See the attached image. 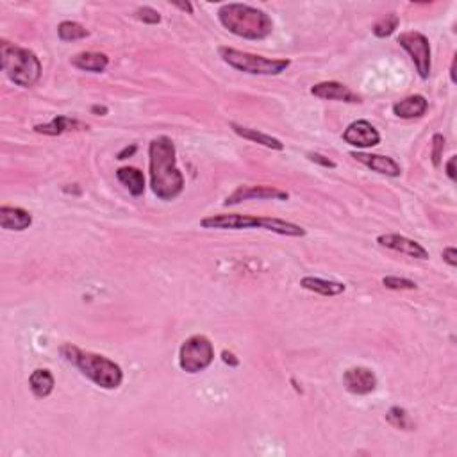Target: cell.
<instances>
[{
  "mask_svg": "<svg viewBox=\"0 0 457 457\" xmlns=\"http://www.w3.org/2000/svg\"><path fill=\"white\" fill-rule=\"evenodd\" d=\"M204 228H221V231H240V228H265L270 233L280 234V236L302 238L306 236V228L292 221L280 220V218L252 216V214H211L200 221Z\"/></svg>",
  "mask_w": 457,
  "mask_h": 457,
  "instance_id": "277c9868",
  "label": "cell"
},
{
  "mask_svg": "<svg viewBox=\"0 0 457 457\" xmlns=\"http://www.w3.org/2000/svg\"><path fill=\"white\" fill-rule=\"evenodd\" d=\"M134 152H136V145H133V147H131V148H129V147H126V148H123V150L120 152V154H119V159H126L127 155H133Z\"/></svg>",
  "mask_w": 457,
  "mask_h": 457,
  "instance_id": "d6a6232c",
  "label": "cell"
},
{
  "mask_svg": "<svg viewBox=\"0 0 457 457\" xmlns=\"http://www.w3.org/2000/svg\"><path fill=\"white\" fill-rule=\"evenodd\" d=\"M88 126L79 120H72L68 116H55L52 122L48 123H38L34 126V131L40 134H47V136H60L63 133H70V131H84Z\"/></svg>",
  "mask_w": 457,
  "mask_h": 457,
  "instance_id": "e0dca14e",
  "label": "cell"
},
{
  "mask_svg": "<svg viewBox=\"0 0 457 457\" xmlns=\"http://www.w3.org/2000/svg\"><path fill=\"white\" fill-rule=\"evenodd\" d=\"M0 55H2V70L16 86L33 88L40 81L41 63L33 50L2 41Z\"/></svg>",
  "mask_w": 457,
  "mask_h": 457,
  "instance_id": "5b68a950",
  "label": "cell"
},
{
  "mask_svg": "<svg viewBox=\"0 0 457 457\" xmlns=\"http://www.w3.org/2000/svg\"><path fill=\"white\" fill-rule=\"evenodd\" d=\"M307 158H309L313 163H318V165L325 166V168H336L334 161H331V159L325 158V155L318 154V152H309V154H307Z\"/></svg>",
  "mask_w": 457,
  "mask_h": 457,
  "instance_id": "f1b7e54d",
  "label": "cell"
},
{
  "mask_svg": "<svg viewBox=\"0 0 457 457\" xmlns=\"http://www.w3.org/2000/svg\"><path fill=\"white\" fill-rule=\"evenodd\" d=\"M54 375L50 373V370L47 368H38L31 373L29 377V386L31 391L36 395L38 398H45L52 393L54 390Z\"/></svg>",
  "mask_w": 457,
  "mask_h": 457,
  "instance_id": "7402d4cb",
  "label": "cell"
},
{
  "mask_svg": "<svg viewBox=\"0 0 457 457\" xmlns=\"http://www.w3.org/2000/svg\"><path fill=\"white\" fill-rule=\"evenodd\" d=\"M343 140L358 148H372L380 143V134L375 127L366 120H358L351 123L343 133Z\"/></svg>",
  "mask_w": 457,
  "mask_h": 457,
  "instance_id": "8fae6325",
  "label": "cell"
},
{
  "mask_svg": "<svg viewBox=\"0 0 457 457\" xmlns=\"http://www.w3.org/2000/svg\"><path fill=\"white\" fill-rule=\"evenodd\" d=\"M221 358H224V363H227V365H231V366H238V365H240V359H236V356H234L233 352L224 351V354H221Z\"/></svg>",
  "mask_w": 457,
  "mask_h": 457,
  "instance_id": "1f68e13d",
  "label": "cell"
},
{
  "mask_svg": "<svg viewBox=\"0 0 457 457\" xmlns=\"http://www.w3.org/2000/svg\"><path fill=\"white\" fill-rule=\"evenodd\" d=\"M0 225L6 231H26L33 225V214L22 207H0Z\"/></svg>",
  "mask_w": 457,
  "mask_h": 457,
  "instance_id": "9a60e30c",
  "label": "cell"
},
{
  "mask_svg": "<svg viewBox=\"0 0 457 457\" xmlns=\"http://www.w3.org/2000/svg\"><path fill=\"white\" fill-rule=\"evenodd\" d=\"M377 243H379L380 247L390 248V250L409 255V258L422 259V261L429 259V252L425 250L418 241L409 240V238L406 236H400V234H382V236L377 238Z\"/></svg>",
  "mask_w": 457,
  "mask_h": 457,
  "instance_id": "7c38bea8",
  "label": "cell"
},
{
  "mask_svg": "<svg viewBox=\"0 0 457 457\" xmlns=\"http://www.w3.org/2000/svg\"><path fill=\"white\" fill-rule=\"evenodd\" d=\"M397 41L404 50L409 52L418 75L422 79H429L431 75V43H429L427 36L417 31H409V33L400 34Z\"/></svg>",
  "mask_w": 457,
  "mask_h": 457,
  "instance_id": "ba28073f",
  "label": "cell"
},
{
  "mask_svg": "<svg viewBox=\"0 0 457 457\" xmlns=\"http://www.w3.org/2000/svg\"><path fill=\"white\" fill-rule=\"evenodd\" d=\"M214 348L207 336L195 334L186 339L179 351V366L186 373L204 372L213 363Z\"/></svg>",
  "mask_w": 457,
  "mask_h": 457,
  "instance_id": "52a82bcc",
  "label": "cell"
},
{
  "mask_svg": "<svg viewBox=\"0 0 457 457\" xmlns=\"http://www.w3.org/2000/svg\"><path fill=\"white\" fill-rule=\"evenodd\" d=\"M429 102L424 95H411L406 97L404 100L397 102L393 106V113L397 114L398 119L404 120H413L424 116L425 111H427Z\"/></svg>",
  "mask_w": 457,
  "mask_h": 457,
  "instance_id": "2e32d148",
  "label": "cell"
},
{
  "mask_svg": "<svg viewBox=\"0 0 457 457\" xmlns=\"http://www.w3.org/2000/svg\"><path fill=\"white\" fill-rule=\"evenodd\" d=\"M386 420L390 422L393 427L402 429V431H413L414 429L413 420H411L407 411L402 409V407H397V406L391 407V409L386 413Z\"/></svg>",
  "mask_w": 457,
  "mask_h": 457,
  "instance_id": "cb8c5ba5",
  "label": "cell"
},
{
  "mask_svg": "<svg viewBox=\"0 0 457 457\" xmlns=\"http://www.w3.org/2000/svg\"><path fill=\"white\" fill-rule=\"evenodd\" d=\"M60 352L70 365H74L82 375L88 377L97 386L104 387V390H116L122 384V368L111 359L104 358L100 354H93V352L81 351V348L70 345V343L63 345Z\"/></svg>",
  "mask_w": 457,
  "mask_h": 457,
  "instance_id": "3957f363",
  "label": "cell"
},
{
  "mask_svg": "<svg viewBox=\"0 0 457 457\" xmlns=\"http://www.w3.org/2000/svg\"><path fill=\"white\" fill-rule=\"evenodd\" d=\"M450 79H452V82H457V79H456V60L452 61V67H450Z\"/></svg>",
  "mask_w": 457,
  "mask_h": 457,
  "instance_id": "d590c367",
  "label": "cell"
},
{
  "mask_svg": "<svg viewBox=\"0 0 457 457\" xmlns=\"http://www.w3.org/2000/svg\"><path fill=\"white\" fill-rule=\"evenodd\" d=\"M134 16H136L138 20H141L143 23H150V26H155V23L161 22V15H159L155 9L148 8V6H143V8L136 9Z\"/></svg>",
  "mask_w": 457,
  "mask_h": 457,
  "instance_id": "4316f807",
  "label": "cell"
},
{
  "mask_svg": "<svg viewBox=\"0 0 457 457\" xmlns=\"http://www.w3.org/2000/svg\"><path fill=\"white\" fill-rule=\"evenodd\" d=\"M231 127H233V131L238 134V136L245 138V140L254 141V143L263 145V147H266V148H272V150H284L282 141L277 140V138H273V136H270V134L259 133L258 129L243 127V126H240V123H234V122L231 123Z\"/></svg>",
  "mask_w": 457,
  "mask_h": 457,
  "instance_id": "ffe728a7",
  "label": "cell"
},
{
  "mask_svg": "<svg viewBox=\"0 0 457 457\" xmlns=\"http://www.w3.org/2000/svg\"><path fill=\"white\" fill-rule=\"evenodd\" d=\"M92 113L99 114V116H104V114H107V107L106 106H93Z\"/></svg>",
  "mask_w": 457,
  "mask_h": 457,
  "instance_id": "836d02e7",
  "label": "cell"
},
{
  "mask_svg": "<svg viewBox=\"0 0 457 457\" xmlns=\"http://www.w3.org/2000/svg\"><path fill=\"white\" fill-rule=\"evenodd\" d=\"M343 386L352 395H370L377 387L375 373L365 366H354L343 373Z\"/></svg>",
  "mask_w": 457,
  "mask_h": 457,
  "instance_id": "30bf717a",
  "label": "cell"
},
{
  "mask_svg": "<svg viewBox=\"0 0 457 457\" xmlns=\"http://www.w3.org/2000/svg\"><path fill=\"white\" fill-rule=\"evenodd\" d=\"M218 54L228 67L250 75H280L292 65L290 60H270L265 55L248 54V52H241L231 47H220Z\"/></svg>",
  "mask_w": 457,
  "mask_h": 457,
  "instance_id": "8992f818",
  "label": "cell"
},
{
  "mask_svg": "<svg viewBox=\"0 0 457 457\" xmlns=\"http://www.w3.org/2000/svg\"><path fill=\"white\" fill-rule=\"evenodd\" d=\"M300 286H302L304 290H307V292L318 293V295L324 297H338L347 290L343 282L320 279V277H304V279L300 280Z\"/></svg>",
  "mask_w": 457,
  "mask_h": 457,
  "instance_id": "ac0fdd59",
  "label": "cell"
},
{
  "mask_svg": "<svg viewBox=\"0 0 457 457\" xmlns=\"http://www.w3.org/2000/svg\"><path fill=\"white\" fill-rule=\"evenodd\" d=\"M382 284L387 290H395V292H400V290H417V282L409 279H404V277H384Z\"/></svg>",
  "mask_w": 457,
  "mask_h": 457,
  "instance_id": "484cf974",
  "label": "cell"
},
{
  "mask_svg": "<svg viewBox=\"0 0 457 457\" xmlns=\"http://www.w3.org/2000/svg\"><path fill=\"white\" fill-rule=\"evenodd\" d=\"M116 177L129 189V193L133 197H141L145 193V177L138 168H133V166L119 168L116 170Z\"/></svg>",
  "mask_w": 457,
  "mask_h": 457,
  "instance_id": "44dd1931",
  "label": "cell"
},
{
  "mask_svg": "<svg viewBox=\"0 0 457 457\" xmlns=\"http://www.w3.org/2000/svg\"><path fill=\"white\" fill-rule=\"evenodd\" d=\"M443 150H445V138L441 134H434L432 136V165L434 166L441 165Z\"/></svg>",
  "mask_w": 457,
  "mask_h": 457,
  "instance_id": "83f0119b",
  "label": "cell"
},
{
  "mask_svg": "<svg viewBox=\"0 0 457 457\" xmlns=\"http://www.w3.org/2000/svg\"><path fill=\"white\" fill-rule=\"evenodd\" d=\"M175 8H179V9H182V11H188V13H193V8H192V4H188V2H186V4H175Z\"/></svg>",
  "mask_w": 457,
  "mask_h": 457,
  "instance_id": "e575fe53",
  "label": "cell"
},
{
  "mask_svg": "<svg viewBox=\"0 0 457 457\" xmlns=\"http://www.w3.org/2000/svg\"><path fill=\"white\" fill-rule=\"evenodd\" d=\"M398 23H400V20H398V16L395 15V13H390V15H386L384 18H380L379 22L373 26V34H375L377 38H387L391 36V34L397 31Z\"/></svg>",
  "mask_w": 457,
  "mask_h": 457,
  "instance_id": "d4e9b609",
  "label": "cell"
},
{
  "mask_svg": "<svg viewBox=\"0 0 457 457\" xmlns=\"http://www.w3.org/2000/svg\"><path fill=\"white\" fill-rule=\"evenodd\" d=\"M57 34H60L61 41H75L88 38L89 31L77 22H61L57 27Z\"/></svg>",
  "mask_w": 457,
  "mask_h": 457,
  "instance_id": "603a6c76",
  "label": "cell"
},
{
  "mask_svg": "<svg viewBox=\"0 0 457 457\" xmlns=\"http://www.w3.org/2000/svg\"><path fill=\"white\" fill-rule=\"evenodd\" d=\"M72 65L79 70L93 72V74H100L109 65V57L102 52H81V54L74 55Z\"/></svg>",
  "mask_w": 457,
  "mask_h": 457,
  "instance_id": "d6986e66",
  "label": "cell"
},
{
  "mask_svg": "<svg viewBox=\"0 0 457 457\" xmlns=\"http://www.w3.org/2000/svg\"><path fill=\"white\" fill-rule=\"evenodd\" d=\"M443 259H445L446 263H448L450 266H457V250L453 247H448L443 250Z\"/></svg>",
  "mask_w": 457,
  "mask_h": 457,
  "instance_id": "f546056e",
  "label": "cell"
},
{
  "mask_svg": "<svg viewBox=\"0 0 457 457\" xmlns=\"http://www.w3.org/2000/svg\"><path fill=\"white\" fill-rule=\"evenodd\" d=\"M177 152L174 141L168 136H158L148 145V168L150 186L159 200L177 199L185 189V177L177 168Z\"/></svg>",
  "mask_w": 457,
  "mask_h": 457,
  "instance_id": "6da1fadb",
  "label": "cell"
},
{
  "mask_svg": "<svg viewBox=\"0 0 457 457\" xmlns=\"http://www.w3.org/2000/svg\"><path fill=\"white\" fill-rule=\"evenodd\" d=\"M252 199H258V200H268V199H273V200H288L290 195L286 192H282V189L279 188H273V186H265V185H259V186H240L238 189H234L231 195L225 199V206H236V204L240 202H245V200H252Z\"/></svg>",
  "mask_w": 457,
  "mask_h": 457,
  "instance_id": "9c48e42d",
  "label": "cell"
},
{
  "mask_svg": "<svg viewBox=\"0 0 457 457\" xmlns=\"http://www.w3.org/2000/svg\"><path fill=\"white\" fill-rule=\"evenodd\" d=\"M456 155H452L446 163V175H448L450 181H456Z\"/></svg>",
  "mask_w": 457,
  "mask_h": 457,
  "instance_id": "4dcf8cb0",
  "label": "cell"
},
{
  "mask_svg": "<svg viewBox=\"0 0 457 457\" xmlns=\"http://www.w3.org/2000/svg\"><path fill=\"white\" fill-rule=\"evenodd\" d=\"M311 93L321 100H338V102H348V104H361V97L356 95L348 86L341 84L336 81H325L318 82L311 88Z\"/></svg>",
  "mask_w": 457,
  "mask_h": 457,
  "instance_id": "4fadbf2b",
  "label": "cell"
},
{
  "mask_svg": "<svg viewBox=\"0 0 457 457\" xmlns=\"http://www.w3.org/2000/svg\"><path fill=\"white\" fill-rule=\"evenodd\" d=\"M351 155L356 161L363 163V165H366L368 168H372L377 174L387 175V177H400V174H402L400 165H398L397 161H393L391 158H387V155L365 154V152H352Z\"/></svg>",
  "mask_w": 457,
  "mask_h": 457,
  "instance_id": "5bb4252c",
  "label": "cell"
},
{
  "mask_svg": "<svg viewBox=\"0 0 457 457\" xmlns=\"http://www.w3.org/2000/svg\"><path fill=\"white\" fill-rule=\"evenodd\" d=\"M218 20L228 33L245 40H265L272 34L273 22L265 11L248 4H225L218 9Z\"/></svg>",
  "mask_w": 457,
  "mask_h": 457,
  "instance_id": "7a4b0ae2",
  "label": "cell"
}]
</instances>
